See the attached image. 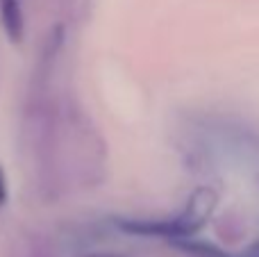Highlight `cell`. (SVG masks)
Returning a JSON list of instances; mask_svg holds the SVG:
<instances>
[{"instance_id":"1","label":"cell","mask_w":259,"mask_h":257,"mask_svg":"<svg viewBox=\"0 0 259 257\" xmlns=\"http://www.w3.org/2000/svg\"><path fill=\"white\" fill-rule=\"evenodd\" d=\"M219 205V191L205 185L191 191L184 207L170 217L161 219H114V226L127 235L155 237V239L178 241L187 237H196L205 228L209 217Z\"/></svg>"},{"instance_id":"2","label":"cell","mask_w":259,"mask_h":257,"mask_svg":"<svg viewBox=\"0 0 259 257\" xmlns=\"http://www.w3.org/2000/svg\"><path fill=\"white\" fill-rule=\"evenodd\" d=\"M0 21H3L5 34L12 44H21L25 34V16L18 0H0Z\"/></svg>"},{"instance_id":"3","label":"cell","mask_w":259,"mask_h":257,"mask_svg":"<svg viewBox=\"0 0 259 257\" xmlns=\"http://www.w3.org/2000/svg\"><path fill=\"white\" fill-rule=\"evenodd\" d=\"M170 244L189 257H237V255L228 253L225 248H221V246L209 244V241H202V239H196V237L178 239V241H170Z\"/></svg>"},{"instance_id":"4","label":"cell","mask_w":259,"mask_h":257,"mask_svg":"<svg viewBox=\"0 0 259 257\" xmlns=\"http://www.w3.org/2000/svg\"><path fill=\"white\" fill-rule=\"evenodd\" d=\"M237 257H259V239L252 241L250 246H246L241 253H237Z\"/></svg>"},{"instance_id":"5","label":"cell","mask_w":259,"mask_h":257,"mask_svg":"<svg viewBox=\"0 0 259 257\" xmlns=\"http://www.w3.org/2000/svg\"><path fill=\"white\" fill-rule=\"evenodd\" d=\"M7 200V180H5V173L0 168V205Z\"/></svg>"},{"instance_id":"6","label":"cell","mask_w":259,"mask_h":257,"mask_svg":"<svg viewBox=\"0 0 259 257\" xmlns=\"http://www.w3.org/2000/svg\"><path fill=\"white\" fill-rule=\"evenodd\" d=\"M87 257H116V255H87Z\"/></svg>"},{"instance_id":"7","label":"cell","mask_w":259,"mask_h":257,"mask_svg":"<svg viewBox=\"0 0 259 257\" xmlns=\"http://www.w3.org/2000/svg\"><path fill=\"white\" fill-rule=\"evenodd\" d=\"M257 182H259V173H257Z\"/></svg>"}]
</instances>
